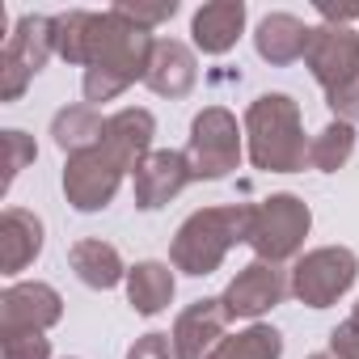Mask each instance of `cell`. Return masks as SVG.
<instances>
[{"label":"cell","mask_w":359,"mask_h":359,"mask_svg":"<svg viewBox=\"0 0 359 359\" xmlns=\"http://www.w3.org/2000/svg\"><path fill=\"white\" fill-rule=\"evenodd\" d=\"M156 39L114 9L93 13L89 22V51H85V102H114L127 85L148 76Z\"/></svg>","instance_id":"obj_1"},{"label":"cell","mask_w":359,"mask_h":359,"mask_svg":"<svg viewBox=\"0 0 359 359\" xmlns=\"http://www.w3.org/2000/svg\"><path fill=\"white\" fill-rule=\"evenodd\" d=\"M245 144L254 169L296 173L309 161V140L300 123V102L287 93H262L245 110Z\"/></svg>","instance_id":"obj_2"},{"label":"cell","mask_w":359,"mask_h":359,"mask_svg":"<svg viewBox=\"0 0 359 359\" xmlns=\"http://www.w3.org/2000/svg\"><path fill=\"white\" fill-rule=\"evenodd\" d=\"M250 203H229V208H203L182 220V229L173 233L169 262L187 275H212L224 254L241 241H250Z\"/></svg>","instance_id":"obj_3"},{"label":"cell","mask_w":359,"mask_h":359,"mask_svg":"<svg viewBox=\"0 0 359 359\" xmlns=\"http://www.w3.org/2000/svg\"><path fill=\"white\" fill-rule=\"evenodd\" d=\"M313 229V212L304 199L296 195H271L262 203H254V216H250V250L258 254V262H287L300 254L304 237Z\"/></svg>","instance_id":"obj_4"},{"label":"cell","mask_w":359,"mask_h":359,"mask_svg":"<svg viewBox=\"0 0 359 359\" xmlns=\"http://www.w3.org/2000/svg\"><path fill=\"white\" fill-rule=\"evenodd\" d=\"M187 161H191L195 182H216V177H229L237 169V161H241V127L224 106H208V110L195 114Z\"/></svg>","instance_id":"obj_5"},{"label":"cell","mask_w":359,"mask_h":359,"mask_svg":"<svg viewBox=\"0 0 359 359\" xmlns=\"http://www.w3.org/2000/svg\"><path fill=\"white\" fill-rule=\"evenodd\" d=\"M355 279H359V258L346 245H321V250H309L304 258H296L292 296L309 309H330L338 296L351 292Z\"/></svg>","instance_id":"obj_6"},{"label":"cell","mask_w":359,"mask_h":359,"mask_svg":"<svg viewBox=\"0 0 359 359\" xmlns=\"http://www.w3.org/2000/svg\"><path fill=\"white\" fill-rule=\"evenodd\" d=\"M55 51V30H51V18H22L18 30L5 39V51H0V97L5 102H18L26 93V85L47 68Z\"/></svg>","instance_id":"obj_7"},{"label":"cell","mask_w":359,"mask_h":359,"mask_svg":"<svg viewBox=\"0 0 359 359\" xmlns=\"http://www.w3.org/2000/svg\"><path fill=\"white\" fill-rule=\"evenodd\" d=\"M304 64L325 97L359 89V34L351 26H313Z\"/></svg>","instance_id":"obj_8"},{"label":"cell","mask_w":359,"mask_h":359,"mask_svg":"<svg viewBox=\"0 0 359 359\" xmlns=\"http://www.w3.org/2000/svg\"><path fill=\"white\" fill-rule=\"evenodd\" d=\"M123 177H127V169L97 144L89 152L68 156V165H64V195H68V203L76 212H102V208L114 203Z\"/></svg>","instance_id":"obj_9"},{"label":"cell","mask_w":359,"mask_h":359,"mask_svg":"<svg viewBox=\"0 0 359 359\" xmlns=\"http://www.w3.org/2000/svg\"><path fill=\"white\" fill-rule=\"evenodd\" d=\"M64 317V300L51 283H13L0 296V334H43Z\"/></svg>","instance_id":"obj_10"},{"label":"cell","mask_w":359,"mask_h":359,"mask_svg":"<svg viewBox=\"0 0 359 359\" xmlns=\"http://www.w3.org/2000/svg\"><path fill=\"white\" fill-rule=\"evenodd\" d=\"M229 309L220 296H203L195 304H187L173 321V351L177 359H208L220 342H224V325H229Z\"/></svg>","instance_id":"obj_11"},{"label":"cell","mask_w":359,"mask_h":359,"mask_svg":"<svg viewBox=\"0 0 359 359\" xmlns=\"http://www.w3.org/2000/svg\"><path fill=\"white\" fill-rule=\"evenodd\" d=\"M287 279H283V271L275 266V262H250L245 271H237V279L224 287V309H229V317H262V313H271L283 296H287Z\"/></svg>","instance_id":"obj_12"},{"label":"cell","mask_w":359,"mask_h":359,"mask_svg":"<svg viewBox=\"0 0 359 359\" xmlns=\"http://www.w3.org/2000/svg\"><path fill=\"white\" fill-rule=\"evenodd\" d=\"M191 182H195V173H191L187 152L156 148V152L135 169V208L156 212V208H165L169 199H177Z\"/></svg>","instance_id":"obj_13"},{"label":"cell","mask_w":359,"mask_h":359,"mask_svg":"<svg viewBox=\"0 0 359 359\" xmlns=\"http://www.w3.org/2000/svg\"><path fill=\"white\" fill-rule=\"evenodd\" d=\"M152 135H156V118H152L144 106H123L118 114L106 118L102 148H106L127 173H135V169L152 156Z\"/></svg>","instance_id":"obj_14"},{"label":"cell","mask_w":359,"mask_h":359,"mask_svg":"<svg viewBox=\"0 0 359 359\" xmlns=\"http://www.w3.org/2000/svg\"><path fill=\"white\" fill-rule=\"evenodd\" d=\"M148 89L161 93V97H187L199 81V68H195V55L187 43L177 39H156L152 47V64H148Z\"/></svg>","instance_id":"obj_15"},{"label":"cell","mask_w":359,"mask_h":359,"mask_svg":"<svg viewBox=\"0 0 359 359\" xmlns=\"http://www.w3.org/2000/svg\"><path fill=\"white\" fill-rule=\"evenodd\" d=\"M245 30V5L241 0H212V5H203L191 22V39L203 55H224L237 47Z\"/></svg>","instance_id":"obj_16"},{"label":"cell","mask_w":359,"mask_h":359,"mask_svg":"<svg viewBox=\"0 0 359 359\" xmlns=\"http://www.w3.org/2000/svg\"><path fill=\"white\" fill-rule=\"evenodd\" d=\"M43 254V220L26 208H9L0 220V266L5 275H22Z\"/></svg>","instance_id":"obj_17"},{"label":"cell","mask_w":359,"mask_h":359,"mask_svg":"<svg viewBox=\"0 0 359 359\" xmlns=\"http://www.w3.org/2000/svg\"><path fill=\"white\" fill-rule=\"evenodd\" d=\"M309 39H313V26H304L300 18H292V13H266L258 22L254 47H258V55L266 64H296V60H304Z\"/></svg>","instance_id":"obj_18"},{"label":"cell","mask_w":359,"mask_h":359,"mask_svg":"<svg viewBox=\"0 0 359 359\" xmlns=\"http://www.w3.org/2000/svg\"><path fill=\"white\" fill-rule=\"evenodd\" d=\"M68 262H72L76 279L89 283V287H97V292H106V287H114V283L127 279V266H123L118 250H114L110 241H102V237H85V241H76L72 254H68Z\"/></svg>","instance_id":"obj_19"},{"label":"cell","mask_w":359,"mask_h":359,"mask_svg":"<svg viewBox=\"0 0 359 359\" xmlns=\"http://www.w3.org/2000/svg\"><path fill=\"white\" fill-rule=\"evenodd\" d=\"M173 292H177V283L165 262H135L127 271V300L140 317H156L161 309H169Z\"/></svg>","instance_id":"obj_20"},{"label":"cell","mask_w":359,"mask_h":359,"mask_svg":"<svg viewBox=\"0 0 359 359\" xmlns=\"http://www.w3.org/2000/svg\"><path fill=\"white\" fill-rule=\"evenodd\" d=\"M51 135H55V144H60L68 156H76V152H89V148L102 144L106 118H102L93 106H64V110L51 118Z\"/></svg>","instance_id":"obj_21"},{"label":"cell","mask_w":359,"mask_h":359,"mask_svg":"<svg viewBox=\"0 0 359 359\" xmlns=\"http://www.w3.org/2000/svg\"><path fill=\"white\" fill-rule=\"evenodd\" d=\"M355 152V123H342L334 118L321 135L309 140V165L321 169V173H338Z\"/></svg>","instance_id":"obj_22"},{"label":"cell","mask_w":359,"mask_h":359,"mask_svg":"<svg viewBox=\"0 0 359 359\" xmlns=\"http://www.w3.org/2000/svg\"><path fill=\"white\" fill-rule=\"evenodd\" d=\"M279 355H283V334L275 325H250L224 338L208 359H279Z\"/></svg>","instance_id":"obj_23"},{"label":"cell","mask_w":359,"mask_h":359,"mask_svg":"<svg viewBox=\"0 0 359 359\" xmlns=\"http://www.w3.org/2000/svg\"><path fill=\"white\" fill-rule=\"evenodd\" d=\"M89 22H93L89 9H72V13L51 18V30H55V55H60V60H68V64H85V51H89Z\"/></svg>","instance_id":"obj_24"},{"label":"cell","mask_w":359,"mask_h":359,"mask_svg":"<svg viewBox=\"0 0 359 359\" xmlns=\"http://www.w3.org/2000/svg\"><path fill=\"white\" fill-rule=\"evenodd\" d=\"M114 13H118V18H127L131 26H140V30H148V34H152L161 22H169V18L177 13V5H173V0H161V5H140V0L131 5V0H118Z\"/></svg>","instance_id":"obj_25"},{"label":"cell","mask_w":359,"mask_h":359,"mask_svg":"<svg viewBox=\"0 0 359 359\" xmlns=\"http://www.w3.org/2000/svg\"><path fill=\"white\" fill-rule=\"evenodd\" d=\"M5 152H9V161H5V182H0V187H13V177L39 156V148H34V140L26 135V131H5Z\"/></svg>","instance_id":"obj_26"},{"label":"cell","mask_w":359,"mask_h":359,"mask_svg":"<svg viewBox=\"0 0 359 359\" xmlns=\"http://www.w3.org/2000/svg\"><path fill=\"white\" fill-rule=\"evenodd\" d=\"M5 359H51V342L43 334H0Z\"/></svg>","instance_id":"obj_27"},{"label":"cell","mask_w":359,"mask_h":359,"mask_svg":"<svg viewBox=\"0 0 359 359\" xmlns=\"http://www.w3.org/2000/svg\"><path fill=\"white\" fill-rule=\"evenodd\" d=\"M330 355H338V359H359V304L351 309V317H346L342 325H334V334H330Z\"/></svg>","instance_id":"obj_28"},{"label":"cell","mask_w":359,"mask_h":359,"mask_svg":"<svg viewBox=\"0 0 359 359\" xmlns=\"http://www.w3.org/2000/svg\"><path fill=\"white\" fill-rule=\"evenodd\" d=\"M127 359H177V351H173V338L169 334H144V338L131 342Z\"/></svg>","instance_id":"obj_29"},{"label":"cell","mask_w":359,"mask_h":359,"mask_svg":"<svg viewBox=\"0 0 359 359\" xmlns=\"http://www.w3.org/2000/svg\"><path fill=\"white\" fill-rule=\"evenodd\" d=\"M309 359H338V355H309Z\"/></svg>","instance_id":"obj_30"}]
</instances>
